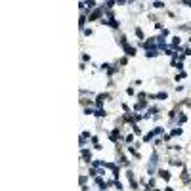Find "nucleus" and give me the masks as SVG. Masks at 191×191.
<instances>
[{"mask_svg":"<svg viewBox=\"0 0 191 191\" xmlns=\"http://www.w3.org/2000/svg\"><path fill=\"white\" fill-rule=\"evenodd\" d=\"M159 174H160V178H163V180H170V174H168L166 170H160Z\"/></svg>","mask_w":191,"mask_h":191,"instance_id":"2","label":"nucleus"},{"mask_svg":"<svg viewBox=\"0 0 191 191\" xmlns=\"http://www.w3.org/2000/svg\"><path fill=\"white\" fill-rule=\"evenodd\" d=\"M82 157H84V159H88V160H90V153H88V151H82Z\"/></svg>","mask_w":191,"mask_h":191,"instance_id":"5","label":"nucleus"},{"mask_svg":"<svg viewBox=\"0 0 191 191\" xmlns=\"http://www.w3.org/2000/svg\"><path fill=\"white\" fill-rule=\"evenodd\" d=\"M147 56L149 57H155V56H157V52H155V50H147Z\"/></svg>","mask_w":191,"mask_h":191,"instance_id":"3","label":"nucleus"},{"mask_svg":"<svg viewBox=\"0 0 191 191\" xmlns=\"http://www.w3.org/2000/svg\"><path fill=\"white\" fill-rule=\"evenodd\" d=\"M103 115H105V113L101 111V109H98V111H96V117H103Z\"/></svg>","mask_w":191,"mask_h":191,"instance_id":"4","label":"nucleus"},{"mask_svg":"<svg viewBox=\"0 0 191 191\" xmlns=\"http://www.w3.org/2000/svg\"><path fill=\"white\" fill-rule=\"evenodd\" d=\"M122 44H124V50H126V53H128V56H134V53H136V50H132V48H130L126 42H124V40H122Z\"/></svg>","mask_w":191,"mask_h":191,"instance_id":"1","label":"nucleus"}]
</instances>
